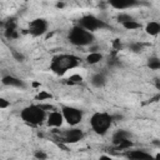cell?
Returning a JSON list of instances; mask_svg holds the SVG:
<instances>
[{
  "label": "cell",
  "mask_w": 160,
  "mask_h": 160,
  "mask_svg": "<svg viewBox=\"0 0 160 160\" xmlns=\"http://www.w3.org/2000/svg\"><path fill=\"white\" fill-rule=\"evenodd\" d=\"M79 64H80V59L78 56L71 55V54H60V55H56L55 58H52L50 69L55 74L62 75L68 70L79 66Z\"/></svg>",
  "instance_id": "1"
},
{
  "label": "cell",
  "mask_w": 160,
  "mask_h": 160,
  "mask_svg": "<svg viewBox=\"0 0 160 160\" xmlns=\"http://www.w3.org/2000/svg\"><path fill=\"white\" fill-rule=\"evenodd\" d=\"M69 41L75 45V46H86V45H91L94 42V35L91 31L81 28L80 25L74 26L70 31H69Z\"/></svg>",
  "instance_id": "2"
},
{
  "label": "cell",
  "mask_w": 160,
  "mask_h": 160,
  "mask_svg": "<svg viewBox=\"0 0 160 160\" xmlns=\"http://www.w3.org/2000/svg\"><path fill=\"white\" fill-rule=\"evenodd\" d=\"M46 110L41 108V105H29L24 108L20 112L21 119L30 125H39L46 118Z\"/></svg>",
  "instance_id": "3"
},
{
  "label": "cell",
  "mask_w": 160,
  "mask_h": 160,
  "mask_svg": "<svg viewBox=\"0 0 160 160\" xmlns=\"http://www.w3.org/2000/svg\"><path fill=\"white\" fill-rule=\"evenodd\" d=\"M112 120V115L108 112H95L90 118V126L96 134L104 135L109 130Z\"/></svg>",
  "instance_id": "4"
},
{
  "label": "cell",
  "mask_w": 160,
  "mask_h": 160,
  "mask_svg": "<svg viewBox=\"0 0 160 160\" xmlns=\"http://www.w3.org/2000/svg\"><path fill=\"white\" fill-rule=\"evenodd\" d=\"M61 112L64 115L65 121L71 126L78 125L82 119V111L80 109H78V108H74V106L64 105L61 108Z\"/></svg>",
  "instance_id": "5"
},
{
  "label": "cell",
  "mask_w": 160,
  "mask_h": 160,
  "mask_svg": "<svg viewBox=\"0 0 160 160\" xmlns=\"http://www.w3.org/2000/svg\"><path fill=\"white\" fill-rule=\"evenodd\" d=\"M79 25H80L81 28H84V29L91 31V32L95 31V30H99V29H105V28H108V25H106L102 20L98 19V18L94 16V15H85V16H82V18L79 20Z\"/></svg>",
  "instance_id": "6"
},
{
  "label": "cell",
  "mask_w": 160,
  "mask_h": 160,
  "mask_svg": "<svg viewBox=\"0 0 160 160\" xmlns=\"http://www.w3.org/2000/svg\"><path fill=\"white\" fill-rule=\"evenodd\" d=\"M48 30V22L44 19H35L29 25V32L34 36H40Z\"/></svg>",
  "instance_id": "7"
},
{
  "label": "cell",
  "mask_w": 160,
  "mask_h": 160,
  "mask_svg": "<svg viewBox=\"0 0 160 160\" xmlns=\"http://www.w3.org/2000/svg\"><path fill=\"white\" fill-rule=\"evenodd\" d=\"M82 138H84V132H82V130H80L78 128L65 130L64 134H62V139H64L65 142H78Z\"/></svg>",
  "instance_id": "8"
},
{
  "label": "cell",
  "mask_w": 160,
  "mask_h": 160,
  "mask_svg": "<svg viewBox=\"0 0 160 160\" xmlns=\"http://www.w3.org/2000/svg\"><path fill=\"white\" fill-rule=\"evenodd\" d=\"M108 2L110 6H112L114 9H118V10L129 9V8H134V6L139 5L138 0H108Z\"/></svg>",
  "instance_id": "9"
},
{
  "label": "cell",
  "mask_w": 160,
  "mask_h": 160,
  "mask_svg": "<svg viewBox=\"0 0 160 160\" xmlns=\"http://www.w3.org/2000/svg\"><path fill=\"white\" fill-rule=\"evenodd\" d=\"M64 120L65 119L61 111H51L48 116V125L52 128H58V126H61Z\"/></svg>",
  "instance_id": "10"
},
{
  "label": "cell",
  "mask_w": 160,
  "mask_h": 160,
  "mask_svg": "<svg viewBox=\"0 0 160 160\" xmlns=\"http://www.w3.org/2000/svg\"><path fill=\"white\" fill-rule=\"evenodd\" d=\"M1 82L2 85L5 86H14V88H25V84L22 80H20L19 78L16 76H12V75H4L2 79H1Z\"/></svg>",
  "instance_id": "11"
},
{
  "label": "cell",
  "mask_w": 160,
  "mask_h": 160,
  "mask_svg": "<svg viewBox=\"0 0 160 160\" xmlns=\"http://www.w3.org/2000/svg\"><path fill=\"white\" fill-rule=\"evenodd\" d=\"M126 158L129 159H135V160H141V159H150L151 155L144 150H129L125 154Z\"/></svg>",
  "instance_id": "12"
},
{
  "label": "cell",
  "mask_w": 160,
  "mask_h": 160,
  "mask_svg": "<svg viewBox=\"0 0 160 160\" xmlns=\"http://www.w3.org/2000/svg\"><path fill=\"white\" fill-rule=\"evenodd\" d=\"M90 82H91V85L95 86V88H102V86L106 84V78H105L104 74L96 72V74H94V75L91 76Z\"/></svg>",
  "instance_id": "13"
},
{
  "label": "cell",
  "mask_w": 160,
  "mask_h": 160,
  "mask_svg": "<svg viewBox=\"0 0 160 160\" xmlns=\"http://www.w3.org/2000/svg\"><path fill=\"white\" fill-rule=\"evenodd\" d=\"M126 139H130V134L126 130H122V129L121 130H118L112 135V144L114 145H118V144H120L121 141H124Z\"/></svg>",
  "instance_id": "14"
},
{
  "label": "cell",
  "mask_w": 160,
  "mask_h": 160,
  "mask_svg": "<svg viewBox=\"0 0 160 160\" xmlns=\"http://www.w3.org/2000/svg\"><path fill=\"white\" fill-rule=\"evenodd\" d=\"M145 31L151 36H156L158 34H160V22H156V21L148 22L145 26Z\"/></svg>",
  "instance_id": "15"
},
{
  "label": "cell",
  "mask_w": 160,
  "mask_h": 160,
  "mask_svg": "<svg viewBox=\"0 0 160 160\" xmlns=\"http://www.w3.org/2000/svg\"><path fill=\"white\" fill-rule=\"evenodd\" d=\"M101 60H102V55H101L99 51L90 52V54L86 56V62H88V64H91V65L98 64V62L101 61Z\"/></svg>",
  "instance_id": "16"
},
{
  "label": "cell",
  "mask_w": 160,
  "mask_h": 160,
  "mask_svg": "<svg viewBox=\"0 0 160 160\" xmlns=\"http://www.w3.org/2000/svg\"><path fill=\"white\" fill-rule=\"evenodd\" d=\"M126 30H136V29H140L141 28V24L140 22H138L136 20H129V21H125V22H122L121 24Z\"/></svg>",
  "instance_id": "17"
},
{
  "label": "cell",
  "mask_w": 160,
  "mask_h": 160,
  "mask_svg": "<svg viewBox=\"0 0 160 160\" xmlns=\"http://www.w3.org/2000/svg\"><path fill=\"white\" fill-rule=\"evenodd\" d=\"M148 66L151 70H159L160 69V59L156 56H151L148 59Z\"/></svg>",
  "instance_id": "18"
},
{
  "label": "cell",
  "mask_w": 160,
  "mask_h": 160,
  "mask_svg": "<svg viewBox=\"0 0 160 160\" xmlns=\"http://www.w3.org/2000/svg\"><path fill=\"white\" fill-rule=\"evenodd\" d=\"M131 146H132V142H131L129 139H126V140L121 141L120 144L115 145V149H116V150H126V149H130Z\"/></svg>",
  "instance_id": "19"
},
{
  "label": "cell",
  "mask_w": 160,
  "mask_h": 160,
  "mask_svg": "<svg viewBox=\"0 0 160 160\" xmlns=\"http://www.w3.org/2000/svg\"><path fill=\"white\" fill-rule=\"evenodd\" d=\"M4 28H5V31L16 30V21H15V19H9V20L5 22Z\"/></svg>",
  "instance_id": "20"
},
{
  "label": "cell",
  "mask_w": 160,
  "mask_h": 160,
  "mask_svg": "<svg viewBox=\"0 0 160 160\" xmlns=\"http://www.w3.org/2000/svg\"><path fill=\"white\" fill-rule=\"evenodd\" d=\"M142 48H144V45L140 44V42H132V44L129 45V49L131 51H134V52H140L142 50Z\"/></svg>",
  "instance_id": "21"
},
{
  "label": "cell",
  "mask_w": 160,
  "mask_h": 160,
  "mask_svg": "<svg viewBox=\"0 0 160 160\" xmlns=\"http://www.w3.org/2000/svg\"><path fill=\"white\" fill-rule=\"evenodd\" d=\"M11 54H12V56H14V59L16 61H24L25 60V56L21 52H19L18 50H15V49H11Z\"/></svg>",
  "instance_id": "22"
},
{
  "label": "cell",
  "mask_w": 160,
  "mask_h": 160,
  "mask_svg": "<svg viewBox=\"0 0 160 160\" xmlns=\"http://www.w3.org/2000/svg\"><path fill=\"white\" fill-rule=\"evenodd\" d=\"M52 96H51V94H49V92H46V91H40L38 95H36V100H46V99H51Z\"/></svg>",
  "instance_id": "23"
},
{
  "label": "cell",
  "mask_w": 160,
  "mask_h": 160,
  "mask_svg": "<svg viewBox=\"0 0 160 160\" xmlns=\"http://www.w3.org/2000/svg\"><path fill=\"white\" fill-rule=\"evenodd\" d=\"M129 20H132V18L129 14H120V15H118V21L120 24H122L125 21H129Z\"/></svg>",
  "instance_id": "24"
},
{
  "label": "cell",
  "mask_w": 160,
  "mask_h": 160,
  "mask_svg": "<svg viewBox=\"0 0 160 160\" xmlns=\"http://www.w3.org/2000/svg\"><path fill=\"white\" fill-rule=\"evenodd\" d=\"M81 80H82V78H81L80 75H78V74L71 75V76L69 78V82H71V84H72V82H74V84H75V82H80Z\"/></svg>",
  "instance_id": "25"
},
{
  "label": "cell",
  "mask_w": 160,
  "mask_h": 160,
  "mask_svg": "<svg viewBox=\"0 0 160 160\" xmlns=\"http://www.w3.org/2000/svg\"><path fill=\"white\" fill-rule=\"evenodd\" d=\"M34 156H35L36 159H41V160H44V159L48 158V155H46L44 151H41V150H38V151L34 154Z\"/></svg>",
  "instance_id": "26"
},
{
  "label": "cell",
  "mask_w": 160,
  "mask_h": 160,
  "mask_svg": "<svg viewBox=\"0 0 160 160\" xmlns=\"http://www.w3.org/2000/svg\"><path fill=\"white\" fill-rule=\"evenodd\" d=\"M5 36H6V38H9V39H15V38H18V32H16V30L5 31Z\"/></svg>",
  "instance_id": "27"
},
{
  "label": "cell",
  "mask_w": 160,
  "mask_h": 160,
  "mask_svg": "<svg viewBox=\"0 0 160 160\" xmlns=\"http://www.w3.org/2000/svg\"><path fill=\"white\" fill-rule=\"evenodd\" d=\"M9 105H10V102H9L6 99H0V108H1V109L8 108Z\"/></svg>",
  "instance_id": "28"
},
{
  "label": "cell",
  "mask_w": 160,
  "mask_h": 160,
  "mask_svg": "<svg viewBox=\"0 0 160 160\" xmlns=\"http://www.w3.org/2000/svg\"><path fill=\"white\" fill-rule=\"evenodd\" d=\"M114 49L115 50H120L121 49V42H120V40L119 39H115V41H114Z\"/></svg>",
  "instance_id": "29"
},
{
  "label": "cell",
  "mask_w": 160,
  "mask_h": 160,
  "mask_svg": "<svg viewBox=\"0 0 160 160\" xmlns=\"http://www.w3.org/2000/svg\"><path fill=\"white\" fill-rule=\"evenodd\" d=\"M40 105H41V108H42L44 110H52V109H54V106H52V105H49V104H45V105L40 104Z\"/></svg>",
  "instance_id": "30"
},
{
  "label": "cell",
  "mask_w": 160,
  "mask_h": 160,
  "mask_svg": "<svg viewBox=\"0 0 160 160\" xmlns=\"http://www.w3.org/2000/svg\"><path fill=\"white\" fill-rule=\"evenodd\" d=\"M154 85H155V88H156L158 90H160V79H159V78H156V79L154 80Z\"/></svg>",
  "instance_id": "31"
},
{
  "label": "cell",
  "mask_w": 160,
  "mask_h": 160,
  "mask_svg": "<svg viewBox=\"0 0 160 160\" xmlns=\"http://www.w3.org/2000/svg\"><path fill=\"white\" fill-rule=\"evenodd\" d=\"M98 50H99L98 46H91V48H90V52H95V51H98Z\"/></svg>",
  "instance_id": "32"
},
{
  "label": "cell",
  "mask_w": 160,
  "mask_h": 160,
  "mask_svg": "<svg viewBox=\"0 0 160 160\" xmlns=\"http://www.w3.org/2000/svg\"><path fill=\"white\" fill-rule=\"evenodd\" d=\"M32 86L38 88V86H40V84H39V82H36V81H34V82H32Z\"/></svg>",
  "instance_id": "33"
},
{
  "label": "cell",
  "mask_w": 160,
  "mask_h": 160,
  "mask_svg": "<svg viewBox=\"0 0 160 160\" xmlns=\"http://www.w3.org/2000/svg\"><path fill=\"white\" fill-rule=\"evenodd\" d=\"M56 6H58V8H64V4H62V2H59Z\"/></svg>",
  "instance_id": "34"
},
{
  "label": "cell",
  "mask_w": 160,
  "mask_h": 160,
  "mask_svg": "<svg viewBox=\"0 0 160 160\" xmlns=\"http://www.w3.org/2000/svg\"><path fill=\"white\" fill-rule=\"evenodd\" d=\"M154 144L158 145V146H160V141H154Z\"/></svg>",
  "instance_id": "35"
},
{
  "label": "cell",
  "mask_w": 160,
  "mask_h": 160,
  "mask_svg": "<svg viewBox=\"0 0 160 160\" xmlns=\"http://www.w3.org/2000/svg\"><path fill=\"white\" fill-rule=\"evenodd\" d=\"M155 158H156V159H160V154H156V155H155Z\"/></svg>",
  "instance_id": "36"
}]
</instances>
